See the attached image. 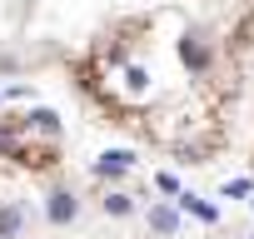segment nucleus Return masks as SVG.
Masks as SVG:
<instances>
[{
    "label": "nucleus",
    "instance_id": "nucleus-1",
    "mask_svg": "<svg viewBox=\"0 0 254 239\" xmlns=\"http://www.w3.org/2000/svg\"><path fill=\"white\" fill-rule=\"evenodd\" d=\"M45 214H50V224H70V219L80 214V204H75V194H70V189H55V194H50V204H45Z\"/></svg>",
    "mask_w": 254,
    "mask_h": 239
},
{
    "label": "nucleus",
    "instance_id": "nucleus-2",
    "mask_svg": "<svg viewBox=\"0 0 254 239\" xmlns=\"http://www.w3.org/2000/svg\"><path fill=\"white\" fill-rule=\"evenodd\" d=\"M130 165H135V160H130V150H110V155H100V160H95V175H100V179H115V175H125Z\"/></svg>",
    "mask_w": 254,
    "mask_h": 239
},
{
    "label": "nucleus",
    "instance_id": "nucleus-3",
    "mask_svg": "<svg viewBox=\"0 0 254 239\" xmlns=\"http://www.w3.org/2000/svg\"><path fill=\"white\" fill-rule=\"evenodd\" d=\"M180 60H185L190 70H204V65H209V45L194 40V35H185V40H180Z\"/></svg>",
    "mask_w": 254,
    "mask_h": 239
},
{
    "label": "nucleus",
    "instance_id": "nucleus-4",
    "mask_svg": "<svg viewBox=\"0 0 254 239\" xmlns=\"http://www.w3.org/2000/svg\"><path fill=\"white\" fill-rule=\"evenodd\" d=\"M150 229H155V234H175V229H180V214H175L170 204H160V209H150Z\"/></svg>",
    "mask_w": 254,
    "mask_h": 239
},
{
    "label": "nucleus",
    "instance_id": "nucleus-5",
    "mask_svg": "<svg viewBox=\"0 0 254 239\" xmlns=\"http://www.w3.org/2000/svg\"><path fill=\"white\" fill-rule=\"evenodd\" d=\"M20 224H25V214H20L15 204L0 209V239H15V234H20Z\"/></svg>",
    "mask_w": 254,
    "mask_h": 239
},
{
    "label": "nucleus",
    "instance_id": "nucleus-6",
    "mask_svg": "<svg viewBox=\"0 0 254 239\" xmlns=\"http://www.w3.org/2000/svg\"><path fill=\"white\" fill-rule=\"evenodd\" d=\"M180 204H185L190 214H199L204 224H214V219H219V209H214V204H204V199H194V194H180Z\"/></svg>",
    "mask_w": 254,
    "mask_h": 239
},
{
    "label": "nucleus",
    "instance_id": "nucleus-7",
    "mask_svg": "<svg viewBox=\"0 0 254 239\" xmlns=\"http://www.w3.org/2000/svg\"><path fill=\"white\" fill-rule=\"evenodd\" d=\"M30 125H35L40 135H60V120H55V110H35V115H30Z\"/></svg>",
    "mask_w": 254,
    "mask_h": 239
},
{
    "label": "nucleus",
    "instance_id": "nucleus-8",
    "mask_svg": "<svg viewBox=\"0 0 254 239\" xmlns=\"http://www.w3.org/2000/svg\"><path fill=\"white\" fill-rule=\"evenodd\" d=\"M130 209H135V199H130V194H120V189H115V194H105V214H130Z\"/></svg>",
    "mask_w": 254,
    "mask_h": 239
},
{
    "label": "nucleus",
    "instance_id": "nucleus-9",
    "mask_svg": "<svg viewBox=\"0 0 254 239\" xmlns=\"http://www.w3.org/2000/svg\"><path fill=\"white\" fill-rule=\"evenodd\" d=\"M155 184H160V189H165V194H185V189H180V179H175V175H170V170H165V175H160V179H155Z\"/></svg>",
    "mask_w": 254,
    "mask_h": 239
},
{
    "label": "nucleus",
    "instance_id": "nucleus-10",
    "mask_svg": "<svg viewBox=\"0 0 254 239\" xmlns=\"http://www.w3.org/2000/svg\"><path fill=\"white\" fill-rule=\"evenodd\" d=\"M249 239H254V234H249Z\"/></svg>",
    "mask_w": 254,
    "mask_h": 239
}]
</instances>
